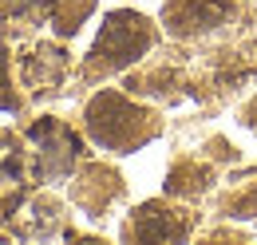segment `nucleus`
<instances>
[{
    "mask_svg": "<svg viewBox=\"0 0 257 245\" xmlns=\"http://www.w3.org/2000/svg\"><path fill=\"white\" fill-rule=\"evenodd\" d=\"M147 44H151V32H147V20H143V16H111L107 28H103V36H99V44H95V56L99 60L107 56L111 67H123V63H131Z\"/></svg>",
    "mask_w": 257,
    "mask_h": 245,
    "instance_id": "nucleus-1",
    "label": "nucleus"
}]
</instances>
